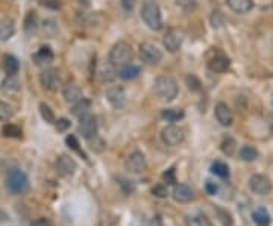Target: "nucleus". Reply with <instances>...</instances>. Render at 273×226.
I'll list each match as a JSON object with an SVG mask.
<instances>
[{"label":"nucleus","mask_w":273,"mask_h":226,"mask_svg":"<svg viewBox=\"0 0 273 226\" xmlns=\"http://www.w3.org/2000/svg\"><path fill=\"white\" fill-rule=\"evenodd\" d=\"M2 67L5 70V73H8V76H12L16 75L20 69V62L16 56L12 55H5L3 56V61H2Z\"/></svg>","instance_id":"4be33fe9"},{"label":"nucleus","mask_w":273,"mask_h":226,"mask_svg":"<svg viewBox=\"0 0 273 226\" xmlns=\"http://www.w3.org/2000/svg\"><path fill=\"white\" fill-rule=\"evenodd\" d=\"M161 117H163V120H165L168 123H176L185 117V113L182 110H178V108H168L161 113Z\"/></svg>","instance_id":"5701e85b"},{"label":"nucleus","mask_w":273,"mask_h":226,"mask_svg":"<svg viewBox=\"0 0 273 226\" xmlns=\"http://www.w3.org/2000/svg\"><path fill=\"white\" fill-rule=\"evenodd\" d=\"M66 143H67V146L70 149H73V151H76V152H79V141H77V138L74 137V135H69L67 138H66Z\"/></svg>","instance_id":"37998d69"},{"label":"nucleus","mask_w":273,"mask_h":226,"mask_svg":"<svg viewBox=\"0 0 273 226\" xmlns=\"http://www.w3.org/2000/svg\"><path fill=\"white\" fill-rule=\"evenodd\" d=\"M187 226H211L210 219L203 214H190L185 219Z\"/></svg>","instance_id":"c85d7f7f"},{"label":"nucleus","mask_w":273,"mask_h":226,"mask_svg":"<svg viewBox=\"0 0 273 226\" xmlns=\"http://www.w3.org/2000/svg\"><path fill=\"white\" fill-rule=\"evenodd\" d=\"M40 114H41V117L44 118V120H46L47 123H55V122H56V120H55L54 111H52L50 106L46 105V103H41V105H40Z\"/></svg>","instance_id":"c9c22d12"},{"label":"nucleus","mask_w":273,"mask_h":226,"mask_svg":"<svg viewBox=\"0 0 273 226\" xmlns=\"http://www.w3.org/2000/svg\"><path fill=\"white\" fill-rule=\"evenodd\" d=\"M14 32H16L14 20L5 19L0 21V41H8V39L14 35Z\"/></svg>","instance_id":"412c9836"},{"label":"nucleus","mask_w":273,"mask_h":226,"mask_svg":"<svg viewBox=\"0 0 273 226\" xmlns=\"http://www.w3.org/2000/svg\"><path fill=\"white\" fill-rule=\"evenodd\" d=\"M211 171L216 175V176H218V178H228L229 176V169H228V166L225 164V163H222V161H216L213 166H211Z\"/></svg>","instance_id":"2f4dec72"},{"label":"nucleus","mask_w":273,"mask_h":226,"mask_svg":"<svg viewBox=\"0 0 273 226\" xmlns=\"http://www.w3.org/2000/svg\"><path fill=\"white\" fill-rule=\"evenodd\" d=\"M62 96H64V100H66L67 103L74 105L76 102H79L82 99V90L74 84H70L62 90Z\"/></svg>","instance_id":"a211bd4d"},{"label":"nucleus","mask_w":273,"mask_h":226,"mask_svg":"<svg viewBox=\"0 0 273 226\" xmlns=\"http://www.w3.org/2000/svg\"><path fill=\"white\" fill-rule=\"evenodd\" d=\"M141 73V69L138 65H134V64H127V65H123L122 70L119 72V76L125 81H131V79H135L138 77Z\"/></svg>","instance_id":"b1692460"},{"label":"nucleus","mask_w":273,"mask_h":226,"mask_svg":"<svg viewBox=\"0 0 273 226\" xmlns=\"http://www.w3.org/2000/svg\"><path fill=\"white\" fill-rule=\"evenodd\" d=\"M240 158L246 163H251V161H255L258 158V151L254 148V146H243L240 149Z\"/></svg>","instance_id":"c756f323"},{"label":"nucleus","mask_w":273,"mask_h":226,"mask_svg":"<svg viewBox=\"0 0 273 226\" xmlns=\"http://www.w3.org/2000/svg\"><path fill=\"white\" fill-rule=\"evenodd\" d=\"M34 61L38 65H46V64L54 61V52H52V49L49 46H41L34 55Z\"/></svg>","instance_id":"aec40b11"},{"label":"nucleus","mask_w":273,"mask_h":226,"mask_svg":"<svg viewBox=\"0 0 273 226\" xmlns=\"http://www.w3.org/2000/svg\"><path fill=\"white\" fill-rule=\"evenodd\" d=\"M176 5L184 11H194L198 8V0H176Z\"/></svg>","instance_id":"58836bf2"},{"label":"nucleus","mask_w":273,"mask_h":226,"mask_svg":"<svg viewBox=\"0 0 273 226\" xmlns=\"http://www.w3.org/2000/svg\"><path fill=\"white\" fill-rule=\"evenodd\" d=\"M31 226H52V223H50L49 219H46V217H40V219L34 220Z\"/></svg>","instance_id":"a18cd8bd"},{"label":"nucleus","mask_w":273,"mask_h":226,"mask_svg":"<svg viewBox=\"0 0 273 226\" xmlns=\"http://www.w3.org/2000/svg\"><path fill=\"white\" fill-rule=\"evenodd\" d=\"M205 190H206V193L208 194H216L217 193V190H218V187L214 184V182H206V185H205Z\"/></svg>","instance_id":"49530a36"},{"label":"nucleus","mask_w":273,"mask_h":226,"mask_svg":"<svg viewBox=\"0 0 273 226\" xmlns=\"http://www.w3.org/2000/svg\"><path fill=\"white\" fill-rule=\"evenodd\" d=\"M79 3H88V0H77Z\"/></svg>","instance_id":"09e8293b"},{"label":"nucleus","mask_w":273,"mask_h":226,"mask_svg":"<svg viewBox=\"0 0 273 226\" xmlns=\"http://www.w3.org/2000/svg\"><path fill=\"white\" fill-rule=\"evenodd\" d=\"M184 138H185L184 129L176 126V125H168V126H165L161 131V140H163V143L167 144V146H172V148H175V146H179L182 141H184Z\"/></svg>","instance_id":"423d86ee"},{"label":"nucleus","mask_w":273,"mask_h":226,"mask_svg":"<svg viewBox=\"0 0 273 226\" xmlns=\"http://www.w3.org/2000/svg\"><path fill=\"white\" fill-rule=\"evenodd\" d=\"M214 115L217 118V122L222 126H231L232 122H234V114H232L231 108L223 102H220V103L216 105Z\"/></svg>","instance_id":"4468645a"},{"label":"nucleus","mask_w":273,"mask_h":226,"mask_svg":"<svg viewBox=\"0 0 273 226\" xmlns=\"http://www.w3.org/2000/svg\"><path fill=\"white\" fill-rule=\"evenodd\" d=\"M249 187L258 196H267L272 193V181L266 175H254L249 179Z\"/></svg>","instance_id":"0eeeda50"},{"label":"nucleus","mask_w":273,"mask_h":226,"mask_svg":"<svg viewBox=\"0 0 273 226\" xmlns=\"http://www.w3.org/2000/svg\"><path fill=\"white\" fill-rule=\"evenodd\" d=\"M14 114V110H12V106L3 100H0V122H5V120H9Z\"/></svg>","instance_id":"72a5a7b5"},{"label":"nucleus","mask_w":273,"mask_h":226,"mask_svg":"<svg viewBox=\"0 0 273 226\" xmlns=\"http://www.w3.org/2000/svg\"><path fill=\"white\" fill-rule=\"evenodd\" d=\"M185 82H187V87L191 90V91H198L200 90V81L196 77V76H187L185 77Z\"/></svg>","instance_id":"ea45409f"},{"label":"nucleus","mask_w":273,"mask_h":226,"mask_svg":"<svg viewBox=\"0 0 273 226\" xmlns=\"http://www.w3.org/2000/svg\"><path fill=\"white\" fill-rule=\"evenodd\" d=\"M216 212H217V216H218V220L222 222L223 226H232L234 222H232V217H231V214H229L228 211H225L222 208H217Z\"/></svg>","instance_id":"4c0bfd02"},{"label":"nucleus","mask_w":273,"mask_h":226,"mask_svg":"<svg viewBox=\"0 0 273 226\" xmlns=\"http://www.w3.org/2000/svg\"><path fill=\"white\" fill-rule=\"evenodd\" d=\"M105 96H107V100L111 103V106H112V108H115V110L123 108V106L126 105V100H127L126 93H125V90L122 87H109L107 90Z\"/></svg>","instance_id":"f8f14e48"},{"label":"nucleus","mask_w":273,"mask_h":226,"mask_svg":"<svg viewBox=\"0 0 273 226\" xmlns=\"http://www.w3.org/2000/svg\"><path fill=\"white\" fill-rule=\"evenodd\" d=\"M41 85L49 90V91H58V88L61 87V77H59V72L55 69H47L41 73L40 76Z\"/></svg>","instance_id":"9b49d317"},{"label":"nucleus","mask_w":273,"mask_h":226,"mask_svg":"<svg viewBox=\"0 0 273 226\" xmlns=\"http://www.w3.org/2000/svg\"><path fill=\"white\" fill-rule=\"evenodd\" d=\"M97 76L100 77V81L103 82H111L115 79L117 73H115V65L111 61H105L100 64V67L97 70Z\"/></svg>","instance_id":"dca6fc26"},{"label":"nucleus","mask_w":273,"mask_h":226,"mask_svg":"<svg viewBox=\"0 0 273 226\" xmlns=\"http://www.w3.org/2000/svg\"><path fill=\"white\" fill-rule=\"evenodd\" d=\"M120 2L125 11H132L135 6V0H120Z\"/></svg>","instance_id":"de8ad7c7"},{"label":"nucleus","mask_w":273,"mask_h":226,"mask_svg":"<svg viewBox=\"0 0 273 226\" xmlns=\"http://www.w3.org/2000/svg\"><path fill=\"white\" fill-rule=\"evenodd\" d=\"M220 149H222V152H223L225 155L232 156L234 153H236V151H237V143H236V140H234V138L226 137V138L222 141V144H220Z\"/></svg>","instance_id":"7c9ffc66"},{"label":"nucleus","mask_w":273,"mask_h":226,"mask_svg":"<svg viewBox=\"0 0 273 226\" xmlns=\"http://www.w3.org/2000/svg\"><path fill=\"white\" fill-rule=\"evenodd\" d=\"M141 19L152 31H160L163 28V19L158 3L155 0H146L141 6Z\"/></svg>","instance_id":"f03ea898"},{"label":"nucleus","mask_w":273,"mask_h":226,"mask_svg":"<svg viewBox=\"0 0 273 226\" xmlns=\"http://www.w3.org/2000/svg\"><path fill=\"white\" fill-rule=\"evenodd\" d=\"M252 217L258 226H269L270 225V214L266 208H256L252 212Z\"/></svg>","instance_id":"a878e982"},{"label":"nucleus","mask_w":273,"mask_h":226,"mask_svg":"<svg viewBox=\"0 0 273 226\" xmlns=\"http://www.w3.org/2000/svg\"><path fill=\"white\" fill-rule=\"evenodd\" d=\"M125 167H126L127 171H131V173H143L147 167L146 156L141 152H134V153H131L127 156Z\"/></svg>","instance_id":"1a4fd4ad"},{"label":"nucleus","mask_w":273,"mask_h":226,"mask_svg":"<svg viewBox=\"0 0 273 226\" xmlns=\"http://www.w3.org/2000/svg\"><path fill=\"white\" fill-rule=\"evenodd\" d=\"M226 5L237 14H246L254 8L252 0H226Z\"/></svg>","instance_id":"6ab92c4d"},{"label":"nucleus","mask_w":273,"mask_h":226,"mask_svg":"<svg viewBox=\"0 0 273 226\" xmlns=\"http://www.w3.org/2000/svg\"><path fill=\"white\" fill-rule=\"evenodd\" d=\"M153 91L160 99L172 102L178 96V82L172 76H158L153 82Z\"/></svg>","instance_id":"f257e3e1"},{"label":"nucleus","mask_w":273,"mask_h":226,"mask_svg":"<svg viewBox=\"0 0 273 226\" xmlns=\"http://www.w3.org/2000/svg\"><path fill=\"white\" fill-rule=\"evenodd\" d=\"M132 58H134V50L125 41L115 43L109 52V61L115 67H123V65L131 64Z\"/></svg>","instance_id":"7ed1b4c3"},{"label":"nucleus","mask_w":273,"mask_h":226,"mask_svg":"<svg viewBox=\"0 0 273 226\" xmlns=\"http://www.w3.org/2000/svg\"><path fill=\"white\" fill-rule=\"evenodd\" d=\"M38 28V17H36V12L35 11H28V14L24 17V32L28 35L35 34Z\"/></svg>","instance_id":"393cba45"},{"label":"nucleus","mask_w":273,"mask_h":226,"mask_svg":"<svg viewBox=\"0 0 273 226\" xmlns=\"http://www.w3.org/2000/svg\"><path fill=\"white\" fill-rule=\"evenodd\" d=\"M140 58L146 64H158L163 59V50L150 41L140 44Z\"/></svg>","instance_id":"39448f33"},{"label":"nucleus","mask_w":273,"mask_h":226,"mask_svg":"<svg viewBox=\"0 0 273 226\" xmlns=\"http://www.w3.org/2000/svg\"><path fill=\"white\" fill-rule=\"evenodd\" d=\"M2 132L5 137H9V138H20L21 137V129L17 125H5Z\"/></svg>","instance_id":"f704fd0d"},{"label":"nucleus","mask_w":273,"mask_h":226,"mask_svg":"<svg viewBox=\"0 0 273 226\" xmlns=\"http://www.w3.org/2000/svg\"><path fill=\"white\" fill-rule=\"evenodd\" d=\"M43 32L49 37H54L58 32V24L55 20H44L43 21Z\"/></svg>","instance_id":"e433bc0d"},{"label":"nucleus","mask_w":273,"mask_h":226,"mask_svg":"<svg viewBox=\"0 0 273 226\" xmlns=\"http://www.w3.org/2000/svg\"><path fill=\"white\" fill-rule=\"evenodd\" d=\"M28 187H29V179L24 171L18 169H12L6 178V190L11 194H21L28 190Z\"/></svg>","instance_id":"20e7f679"},{"label":"nucleus","mask_w":273,"mask_h":226,"mask_svg":"<svg viewBox=\"0 0 273 226\" xmlns=\"http://www.w3.org/2000/svg\"><path fill=\"white\" fill-rule=\"evenodd\" d=\"M77 129H79V134H82L84 138L90 140L91 137L97 135V118L94 115H91V114H87V115L81 117Z\"/></svg>","instance_id":"6e6552de"},{"label":"nucleus","mask_w":273,"mask_h":226,"mask_svg":"<svg viewBox=\"0 0 273 226\" xmlns=\"http://www.w3.org/2000/svg\"><path fill=\"white\" fill-rule=\"evenodd\" d=\"M55 125H56V129L59 131V132H66L69 128H70V120L69 118H58V120L55 122Z\"/></svg>","instance_id":"79ce46f5"},{"label":"nucleus","mask_w":273,"mask_h":226,"mask_svg":"<svg viewBox=\"0 0 273 226\" xmlns=\"http://www.w3.org/2000/svg\"><path fill=\"white\" fill-rule=\"evenodd\" d=\"M76 169H77L76 161L69 155H61L56 159V170H58V173L61 176H66V178L72 176L76 171Z\"/></svg>","instance_id":"ddd939ff"},{"label":"nucleus","mask_w":273,"mask_h":226,"mask_svg":"<svg viewBox=\"0 0 273 226\" xmlns=\"http://www.w3.org/2000/svg\"><path fill=\"white\" fill-rule=\"evenodd\" d=\"M152 193H153V196H157V197H160V199H164V197H167V194H168L167 187H165V185H163V184L155 185V187L152 188Z\"/></svg>","instance_id":"a19ab883"},{"label":"nucleus","mask_w":273,"mask_h":226,"mask_svg":"<svg viewBox=\"0 0 273 226\" xmlns=\"http://www.w3.org/2000/svg\"><path fill=\"white\" fill-rule=\"evenodd\" d=\"M172 196H173V199H175L176 202H179V204H187V202L193 201L194 193H193V190L188 187V185L179 184V185H175Z\"/></svg>","instance_id":"2eb2a0df"},{"label":"nucleus","mask_w":273,"mask_h":226,"mask_svg":"<svg viewBox=\"0 0 273 226\" xmlns=\"http://www.w3.org/2000/svg\"><path fill=\"white\" fill-rule=\"evenodd\" d=\"M229 64H231V61L226 56L217 55V56L210 59V62H208V67H210V70L214 72V73H223V72H226L229 69Z\"/></svg>","instance_id":"f3484780"},{"label":"nucleus","mask_w":273,"mask_h":226,"mask_svg":"<svg viewBox=\"0 0 273 226\" xmlns=\"http://www.w3.org/2000/svg\"><path fill=\"white\" fill-rule=\"evenodd\" d=\"M163 179L167 184H175L176 182V176H175V169H168L165 173L163 175Z\"/></svg>","instance_id":"c03bdc74"},{"label":"nucleus","mask_w":273,"mask_h":226,"mask_svg":"<svg viewBox=\"0 0 273 226\" xmlns=\"http://www.w3.org/2000/svg\"><path fill=\"white\" fill-rule=\"evenodd\" d=\"M184 41V32L178 28L168 29L164 37V46L168 52H178Z\"/></svg>","instance_id":"9d476101"},{"label":"nucleus","mask_w":273,"mask_h":226,"mask_svg":"<svg viewBox=\"0 0 273 226\" xmlns=\"http://www.w3.org/2000/svg\"><path fill=\"white\" fill-rule=\"evenodd\" d=\"M2 90L8 94H12V93H17L20 91V81L18 79L12 75V76H8L5 81L2 82Z\"/></svg>","instance_id":"cd10ccee"},{"label":"nucleus","mask_w":273,"mask_h":226,"mask_svg":"<svg viewBox=\"0 0 273 226\" xmlns=\"http://www.w3.org/2000/svg\"><path fill=\"white\" fill-rule=\"evenodd\" d=\"M210 21H211V26L214 29H220L222 26L225 24V17L222 14V11H218V9H214L211 12V16H210Z\"/></svg>","instance_id":"473e14b6"},{"label":"nucleus","mask_w":273,"mask_h":226,"mask_svg":"<svg viewBox=\"0 0 273 226\" xmlns=\"http://www.w3.org/2000/svg\"><path fill=\"white\" fill-rule=\"evenodd\" d=\"M90 108H91V102L88 100V99H81L79 102H76L74 105H73V110H72V113H73V115H76V117H84V115H87L88 114V111H90Z\"/></svg>","instance_id":"bb28decb"}]
</instances>
